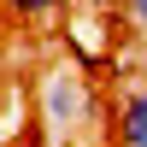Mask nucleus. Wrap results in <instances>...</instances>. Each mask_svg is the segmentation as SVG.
<instances>
[{
    "label": "nucleus",
    "mask_w": 147,
    "mask_h": 147,
    "mask_svg": "<svg viewBox=\"0 0 147 147\" xmlns=\"http://www.w3.org/2000/svg\"><path fill=\"white\" fill-rule=\"evenodd\" d=\"M82 118H88V88H82V77L71 65H53L47 71V129L65 141Z\"/></svg>",
    "instance_id": "obj_1"
},
{
    "label": "nucleus",
    "mask_w": 147,
    "mask_h": 147,
    "mask_svg": "<svg viewBox=\"0 0 147 147\" xmlns=\"http://www.w3.org/2000/svg\"><path fill=\"white\" fill-rule=\"evenodd\" d=\"M118 147H147V82H136L118 106Z\"/></svg>",
    "instance_id": "obj_2"
},
{
    "label": "nucleus",
    "mask_w": 147,
    "mask_h": 147,
    "mask_svg": "<svg viewBox=\"0 0 147 147\" xmlns=\"http://www.w3.org/2000/svg\"><path fill=\"white\" fill-rule=\"evenodd\" d=\"M6 6L18 12V18H47V12H59L65 0H6Z\"/></svg>",
    "instance_id": "obj_3"
},
{
    "label": "nucleus",
    "mask_w": 147,
    "mask_h": 147,
    "mask_svg": "<svg viewBox=\"0 0 147 147\" xmlns=\"http://www.w3.org/2000/svg\"><path fill=\"white\" fill-rule=\"evenodd\" d=\"M124 12H129V24H136V35H147V0H124Z\"/></svg>",
    "instance_id": "obj_4"
},
{
    "label": "nucleus",
    "mask_w": 147,
    "mask_h": 147,
    "mask_svg": "<svg viewBox=\"0 0 147 147\" xmlns=\"http://www.w3.org/2000/svg\"><path fill=\"white\" fill-rule=\"evenodd\" d=\"M12 147H35V141H12Z\"/></svg>",
    "instance_id": "obj_5"
}]
</instances>
